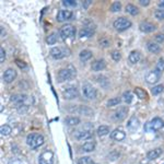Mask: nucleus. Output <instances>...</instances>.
<instances>
[{
    "mask_svg": "<svg viewBox=\"0 0 164 164\" xmlns=\"http://www.w3.org/2000/svg\"><path fill=\"white\" fill-rule=\"evenodd\" d=\"M44 137L39 134H30L26 137V143L32 149H37L44 143Z\"/></svg>",
    "mask_w": 164,
    "mask_h": 164,
    "instance_id": "obj_1",
    "label": "nucleus"
},
{
    "mask_svg": "<svg viewBox=\"0 0 164 164\" xmlns=\"http://www.w3.org/2000/svg\"><path fill=\"white\" fill-rule=\"evenodd\" d=\"M74 74H76V69L72 66H69L68 68L59 70V72H58V81L59 82L67 81V80L71 79Z\"/></svg>",
    "mask_w": 164,
    "mask_h": 164,
    "instance_id": "obj_2",
    "label": "nucleus"
},
{
    "mask_svg": "<svg viewBox=\"0 0 164 164\" xmlns=\"http://www.w3.org/2000/svg\"><path fill=\"white\" fill-rule=\"evenodd\" d=\"M131 26V22L126 18H118L114 21V27L117 31H126Z\"/></svg>",
    "mask_w": 164,
    "mask_h": 164,
    "instance_id": "obj_3",
    "label": "nucleus"
},
{
    "mask_svg": "<svg viewBox=\"0 0 164 164\" xmlns=\"http://www.w3.org/2000/svg\"><path fill=\"white\" fill-rule=\"evenodd\" d=\"M59 34L63 39H66V38H68V37H72V36H74V34H76V29L71 24H66L60 29Z\"/></svg>",
    "mask_w": 164,
    "mask_h": 164,
    "instance_id": "obj_4",
    "label": "nucleus"
},
{
    "mask_svg": "<svg viewBox=\"0 0 164 164\" xmlns=\"http://www.w3.org/2000/svg\"><path fill=\"white\" fill-rule=\"evenodd\" d=\"M163 126H164L163 120H162L160 117H155V118H153L150 123L147 124V126H145V129H147V130L156 131V130H160L161 128H163Z\"/></svg>",
    "mask_w": 164,
    "mask_h": 164,
    "instance_id": "obj_5",
    "label": "nucleus"
},
{
    "mask_svg": "<svg viewBox=\"0 0 164 164\" xmlns=\"http://www.w3.org/2000/svg\"><path fill=\"white\" fill-rule=\"evenodd\" d=\"M54 161V153L52 151H45L38 158V163L39 164H53Z\"/></svg>",
    "mask_w": 164,
    "mask_h": 164,
    "instance_id": "obj_6",
    "label": "nucleus"
},
{
    "mask_svg": "<svg viewBox=\"0 0 164 164\" xmlns=\"http://www.w3.org/2000/svg\"><path fill=\"white\" fill-rule=\"evenodd\" d=\"M82 92L84 94L85 97L90 98V100H94L96 97V90L89 83H85L82 87Z\"/></svg>",
    "mask_w": 164,
    "mask_h": 164,
    "instance_id": "obj_7",
    "label": "nucleus"
},
{
    "mask_svg": "<svg viewBox=\"0 0 164 164\" xmlns=\"http://www.w3.org/2000/svg\"><path fill=\"white\" fill-rule=\"evenodd\" d=\"M78 94L79 92L76 87H69L63 91V96L65 100H73V98L78 97Z\"/></svg>",
    "mask_w": 164,
    "mask_h": 164,
    "instance_id": "obj_8",
    "label": "nucleus"
},
{
    "mask_svg": "<svg viewBox=\"0 0 164 164\" xmlns=\"http://www.w3.org/2000/svg\"><path fill=\"white\" fill-rule=\"evenodd\" d=\"M73 16V12L70 10H60L57 13V21L63 22L67 20H70Z\"/></svg>",
    "mask_w": 164,
    "mask_h": 164,
    "instance_id": "obj_9",
    "label": "nucleus"
},
{
    "mask_svg": "<svg viewBox=\"0 0 164 164\" xmlns=\"http://www.w3.org/2000/svg\"><path fill=\"white\" fill-rule=\"evenodd\" d=\"M66 55L67 54H66L65 48H61V47H54L50 49V56L55 59H61Z\"/></svg>",
    "mask_w": 164,
    "mask_h": 164,
    "instance_id": "obj_10",
    "label": "nucleus"
},
{
    "mask_svg": "<svg viewBox=\"0 0 164 164\" xmlns=\"http://www.w3.org/2000/svg\"><path fill=\"white\" fill-rule=\"evenodd\" d=\"M74 137H76L78 140H87V139H90V138H92V131L87 130V129L78 130L76 131Z\"/></svg>",
    "mask_w": 164,
    "mask_h": 164,
    "instance_id": "obj_11",
    "label": "nucleus"
},
{
    "mask_svg": "<svg viewBox=\"0 0 164 164\" xmlns=\"http://www.w3.org/2000/svg\"><path fill=\"white\" fill-rule=\"evenodd\" d=\"M15 78H16V71L11 68L7 69L5 71V73H3V81L5 83H11Z\"/></svg>",
    "mask_w": 164,
    "mask_h": 164,
    "instance_id": "obj_12",
    "label": "nucleus"
},
{
    "mask_svg": "<svg viewBox=\"0 0 164 164\" xmlns=\"http://www.w3.org/2000/svg\"><path fill=\"white\" fill-rule=\"evenodd\" d=\"M139 29L140 31H142V32L145 33H151L153 32V31H155V25L153 24V23H150V22H141L139 25Z\"/></svg>",
    "mask_w": 164,
    "mask_h": 164,
    "instance_id": "obj_13",
    "label": "nucleus"
},
{
    "mask_svg": "<svg viewBox=\"0 0 164 164\" xmlns=\"http://www.w3.org/2000/svg\"><path fill=\"white\" fill-rule=\"evenodd\" d=\"M128 113V107L127 106H123L119 107V108L114 113V119L116 120H123L124 118L126 117V115Z\"/></svg>",
    "mask_w": 164,
    "mask_h": 164,
    "instance_id": "obj_14",
    "label": "nucleus"
},
{
    "mask_svg": "<svg viewBox=\"0 0 164 164\" xmlns=\"http://www.w3.org/2000/svg\"><path fill=\"white\" fill-rule=\"evenodd\" d=\"M26 101H27V96L24 95V94H14V95L11 96V102L18 104L20 106H21L22 104H24Z\"/></svg>",
    "mask_w": 164,
    "mask_h": 164,
    "instance_id": "obj_15",
    "label": "nucleus"
},
{
    "mask_svg": "<svg viewBox=\"0 0 164 164\" xmlns=\"http://www.w3.org/2000/svg\"><path fill=\"white\" fill-rule=\"evenodd\" d=\"M105 67H106V63H105L104 59L95 60V61L92 63V66H91V68H92L93 71H101L103 70Z\"/></svg>",
    "mask_w": 164,
    "mask_h": 164,
    "instance_id": "obj_16",
    "label": "nucleus"
},
{
    "mask_svg": "<svg viewBox=\"0 0 164 164\" xmlns=\"http://www.w3.org/2000/svg\"><path fill=\"white\" fill-rule=\"evenodd\" d=\"M111 137H112V139L116 140V141H121L126 138V134L121 129H115L111 134Z\"/></svg>",
    "mask_w": 164,
    "mask_h": 164,
    "instance_id": "obj_17",
    "label": "nucleus"
},
{
    "mask_svg": "<svg viewBox=\"0 0 164 164\" xmlns=\"http://www.w3.org/2000/svg\"><path fill=\"white\" fill-rule=\"evenodd\" d=\"M160 79V74L156 73L155 71H150L149 73L147 74L145 77V80H147L148 83H150V84H153V83H156Z\"/></svg>",
    "mask_w": 164,
    "mask_h": 164,
    "instance_id": "obj_18",
    "label": "nucleus"
},
{
    "mask_svg": "<svg viewBox=\"0 0 164 164\" xmlns=\"http://www.w3.org/2000/svg\"><path fill=\"white\" fill-rule=\"evenodd\" d=\"M139 119L137 117H135V116H132V117L130 118V119L128 120V124H127V127H128L129 130L131 131H135L137 130V129L139 128Z\"/></svg>",
    "mask_w": 164,
    "mask_h": 164,
    "instance_id": "obj_19",
    "label": "nucleus"
},
{
    "mask_svg": "<svg viewBox=\"0 0 164 164\" xmlns=\"http://www.w3.org/2000/svg\"><path fill=\"white\" fill-rule=\"evenodd\" d=\"M162 154V149L161 148H155V149H153V150H150L149 152L147 153V158L149 159V160H155V159H158L159 156Z\"/></svg>",
    "mask_w": 164,
    "mask_h": 164,
    "instance_id": "obj_20",
    "label": "nucleus"
},
{
    "mask_svg": "<svg viewBox=\"0 0 164 164\" xmlns=\"http://www.w3.org/2000/svg\"><path fill=\"white\" fill-rule=\"evenodd\" d=\"M94 34V29H91L90 26H85L83 29H81L79 35L81 37H91Z\"/></svg>",
    "mask_w": 164,
    "mask_h": 164,
    "instance_id": "obj_21",
    "label": "nucleus"
},
{
    "mask_svg": "<svg viewBox=\"0 0 164 164\" xmlns=\"http://www.w3.org/2000/svg\"><path fill=\"white\" fill-rule=\"evenodd\" d=\"M147 47L148 50L150 53H153V54H159V53L161 52V47L159 46L156 43H153V42H149L147 44Z\"/></svg>",
    "mask_w": 164,
    "mask_h": 164,
    "instance_id": "obj_22",
    "label": "nucleus"
},
{
    "mask_svg": "<svg viewBox=\"0 0 164 164\" xmlns=\"http://www.w3.org/2000/svg\"><path fill=\"white\" fill-rule=\"evenodd\" d=\"M128 59L131 63H137L140 60V53L137 52V50H132V52L129 54Z\"/></svg>",
    "mask_w": 164,
    "mask_h": 164,
    "instance_id": "obj_23",
    "label": "nucleus"
},
{
    "mask_svg": "<svg viewBox=\"0 0 164 164\" xmlns=\"http://www.w3.org/2000/svg\"><path fill=\"white\" fill-rule=\"evenodd\" d=\"M79 57H80V60L84 63V61H87V60L92 57V53H91L90 50H87V49H84V50H82L79 54Z\"/></svg>",
    "mask_w": 164,
    "mask_h": 164,
    "instance_id": "obj_24",
    "label": "nucleus"
},
{
    "mask_svg": "<svg viewBox=\"0 0 164 164\" xmlns=\"http://www.w3.org/2000/svg\"><path fill=\"white\" fill-rule=\"evenodd\" d=\"M126 12L131 14V15H137V14L139 13V10H138V8H137L136 5L129 3V5H126Z\"/></svg>",
    "mask_w": 164,
    "mask_h": 164,
    "instance_id": "obj_25",
    "label": "nucleus"
},
{
    "mask_svg": "<svg viewBox=\"0 0 164 164\" xmlns=\"http://www.w3.org/2000/svg\"><path fill=\"white\" fill-rule=\"evenodd\" d=\"M109 134V127L105 125H102L100 126L97 128V135L100 137H104V136H107Z\"/></svg>",
    "mask_w": 164,
    "mask_h": 164,
    "instance_id": "obj_26",
    "label": "nucleus"
},
{
    "mask_svg": "<svg viewBox=\"0 0 164 164\" xmlns=\"http://www.w3.org/2000/svg\"><path fill=\"white\" fill-rule=\"evenodd\" d=\"M82 149H83V151H85V152H92V151H94V149H95V143L93 141H87L83 145Z\"/></svg>",
    "mask_w": 164,
    "mask_h": 164,
    "instance_id": "obj_27",
    "label": "nucleus"
},
{
    "mask_svg": "<svg viewBox=\"0 0 164 164\" xmlns=\"http://www.w3.org/2000/svg\"><path fill=\"white\" fill-rule=\"evenodd\" d=\"M154 71H155L156 73H159L160 76H161V73L164 71V59H160L156 63V66H155V69H154Z\"/></svg>",
    "mask_w": 164,
    "mask_h": 164,
    "instance_id": "obj_28",
    "label": "nucleus"
},
{
    "mask_svg": "<svg viewBox=\"0 0 164 164\" xmlns=\"http://www.w3.org/2000/svg\"><path fill=\"white\" fill-rule=\"evenodd\" d=\"M66 124L68 126H77L80 124V118L79 117H68L66 119Z\"/></svg>",
    "mask_w": 164,
    "mask_h": 164,
    "instance_id": "obj_29",
    "label": "nucleus"
},
{
    "mask_svg": "<svg viewBox=\"0 0 164 164\" xmlns=\"http://www.w3.org/2000/svg\"><path fill=\"white\" fill-rule=\"evenodd\" d=\"M135 93H136V95L138 96L140 100L147 98V93H145V91L143 90V89H141V87H136V89H135Z\"/></svg>",
    "mask_w": 164,
    "mask_h": 164,
    "instance_id": "obj_30",
    "label": "nucleus"
},
{
    "mask_svg": "<svg viewBox=\"0 0 164 164\" xmlns=\"http://www.w3.org/2000/svg\"><path fill=\"white\" fill-rule=\"evenodd\" d=\"M79 113H80V114L85 115V116H93V111L91 108H89V107H87V106H80Z\"/></svg>",
    "mask_w": 164,
    "mask_h": 164,
    "instance_id": "obj_31",
    "label": "nucleus"
},
{
    "mask_svg": "<svg viewBox=\"0 0 164 164\" xmlns=\"http://www.w3.org/2000/svg\"><path fill=\"white\" fill-rule=\"evenodd\" d=\"M11 131H12V129H11V127L9 125H2L0 127L1 136H8V135H10Z\"/></svg>",
    "mask_w": 164,
    "mask_h": 164,
    "instance_id": "obj_32",
    "label": "nucleus"
},
{
    "mask_svg": "<svg viewBox=\"0 0 164 164\" xmlns=\"http://www.w3.org/2000/svg\"><path fill=\"white\" fill-rule=\"evenodd\" d=\"M164 90V85L163 84H158L155 85V87H153V89L151 90V92H152L153 95H158V94H160V93H162Z\"/></svg>",
    "mask_w": 164,
    "mask_h": 164,
    "instance_id": "obj_33",
    "label": "nucleus"
},
{
    "mask_svg": "<svg viewBox=\"0 0 164 164\" xmlns=\"http://www.w3.org/2000/svg\"><path fill=\"white\" fill-rule=\"evenodd\" d=\"M123 101L126 102L127 104H129V103H131V102H132V94H131V92H129V91H126V92H124Z\"/></svg>",
    "mask_w": 164,
    "mask_h": 164,
    "instance_id": "obj_34",
    "label": "nucleus"
},
{
    "mask_svg": "<svg viewBox=\"0 0 164 164\" xmlns=\"http://www.w3.org/2000/svg\"><path fill=\"white\" fill-rule=\"evenodd\" d=\"M47 44H49V45H54L56 42H57V33H52L50 35L47 37Z\"/></svg>",
    "mask_w": 164,
    "mask_h": 164,
    "instance_id": "obj_35",
    "label": "nucleus"
},
{
    "mask_svg": "<svg viewBox=\"0 0 164 164\" xmlns=\"http://www.w3.org/2000/svg\"><path fill=\"white\" fill-rule=\"evenodd\" d=\"M120 100L119 97H113V98H111V100H108L107 101V106L108 107H111V106H116V105H118V104L120 103Z\"/></svg>",
    "mask_w": 164,
    "mask_h": 164,
    "instance_id": "obj_36",
    "label": "nucleus"
},
{
    "mask_svg": "<svg viewBox=\"0 0 164 164\" xmlns=\"http://www.w3.org/2000/svg\"><path fill=\"white\" fill-rule=\"evenodd\" d=\"M92 160L90 156H81L78 159V164H91Z\"/></svg>",
    "mask_w": 164,
    "mask_h": 164,
    "instance_id": "obj_37",
    "label": "nucleus"
},
{
    "mask_svg": "<svg viewBox=\"0 0 164 164\" xmlns=\"http://www.w3.org/2000/svg\"><path fill=\"white\" fill-rule=\"evenodd\" d=\"M154 16H155V19H158V20H164V10L163 9L156 10L155 12H154Z\"/></svg>",
    "mask_w": 164,
    "mask_h": 164,
    "instance_id": "obj_38",
    "label": "nucleus"
},
{
    "mask_svg": "<svg viewBox=\"0 0 164 164\" xmlns=\"http://www.w3.org/2000/svg\"><path fill=\"white\" fill-rule=\"evenodd\" d=\"M120 9H121V3L118 2V1L114 2L112 5V7H111V10H112L113 12H117V11H120Z\"/></svg>",
    "mask_w": 164,
    "mask_h": 164,
    "instance_id": "obj_39",
    "label": "nucleus"
},
{
    "mask_svg": "<svg viewBox=\"0 0 164 164\" xmlns=\"http://www.w3.org/2000/svg\"><path fill=\"white\" fill-rule=\"evenodd\" d=\"M111 56H112V58L115 60V61H119L120 58H121V55H120V53L117 52V50H114V52H112Z\"/></svg>",
    "mask_w": 164,
    "mask_h": 164,
    "instance_id": "obj_40",
    "label": "nucleus"
},
{
    "mask_svg": "<svg viewBox=\"0 0 164 164\" xmlns=\"http://www.w3.org/2000/svg\"><path fill=\"white\" fill-rule=\"evenodd\" d=\"M63 5H65V7H76L77 2L74 0H63Z\"/></svg>",
    "mask_w": 164,
    "mask_h": 164,
    "instance_id": "obj_41",
    "label": "nucleus"
},
{
    "mask_svg": "<svg viewBox=\"0 0 164 164\" xmlns=\"http://www.w3.org/2000/svg\"><path fill=\"white\" fill-rule=\"evenodd\" d=\"M5 59V52L3 48H0V63H3Z\"/></svg>",
    "mask_w": 164,
    "mask_h": 164,
    "instance_id": "obj_42",
    "label": "nucleus"
},
{
    "mask_svg": "<svg viewBox=\"0 0 164 164\" xmlns=\"http://www.w3.org/2000/svg\"><path fill=\"white\" fill-rule=\"evenodd\" d=\"M155 41L158 42V43H163L164 42V34H156Z\"/></svg>",
    "mask_w": 164,
    "mask_h": 164,
    "instance_id": "obj_43",
    "label": "nucleus"
},
{
    "mask_svg": "<svg viewBox=\"0 0 164 164\" xmlns=\"http://www.w3.org/2000/svg\"><path fill=\"white\" fill-rule=\"evenodd\" d=\"M16 65L19 66L20 68H26V63L24 61H21V60H16Z\"/></svg>",
    "mask_w": 164,
    "mask_h": 164,
    "instance_id": "obj_44",
    "label": "nucleus"
},
{
    "mask_svg": "<svg viewBox=\"0 0 164 164\" xmlns=\"http://www.w3.org/2000/svg\"><path fill=\"white\" fill-rule=\"evenodd\" d=\"M100 44H101L102 46L106 47V46H108V45H109V42L107 41V39H102V41H100Z\"/></svg>",
    "mask_w": 164,
    "mask_h": 164,
    "instance_id": "obj_45",
    "label": "nucleus"
},
{
    "mask_svg": "<svg viewBox=\"0 0 164 164\" xmlns=\"http://www.w3.org/2000/svg\"><path fill=\"white\" fill-rule=\"evenodd\" d=\"M139 2L141 5H149V3H150V0H139Z\"/></svg>",
    "mask_w": 164,
    "mask_h": 164,
    "instance_id": "obj_46",
    "label": "nucleus"
},
{
    "mask_svg": "<svg viewBox=\"0 0 164 164\" xmlns=\"http://www.w3.org/2000/svg\"><path fill=\"white\" fill-rule=\"evenodd\" d=\"M9 164H21V161H19L18 159H13V160H11L9 162Z\"/></svg>",
    "mask_w": 164,
    "mask_h": 164,
    "instance_id": "obj_47",
    "label": "nucleus"
},
{
    "mask_svg": "<svg viewBox=\"0 0 164 164\" xmlns=\"http://www.w3.org/2000/svg\"><path fill=\"white\" fill-rule=\"evenodd\" d=\"M158 5H159V7H160V8L163 9V10H164V0H162V1H160V2H159Z\"/></svg>",
    "mask_w": 164,
    "mask_h": 164,
    "instance_id": "obj_48",
    "label": "nucleus"
},
{
    "mask_svg": "<svg viewBox=\"0 0 164 164\" xmlns=\"http://www.w3.org/2000/svg\"><path fill=\"white\" fill-rule=\"evenodd\" d=\"M90 3H91V0H87V1L83 3V7H84V8H87V5H90Z\"/></svg>",
    "mask_w": 164,
    "mask_h": 164,
    "instance_id": "obj_49",
    "label": "nucleus"
},
{
    "mask_svg": "<svg viewBox=\"0 0 164 164\" xmlns=\"http://www.w3.org/2000/svg\"><path fill=\"white\" fill-rule=\"evenodd\" d=\"M5 36V32H3V27H1V37Z\"/></svg>",
    "mask_w": 164,
    "mask_h": 164,
    "instance_id": "obj_50",
    "label": "nucleus"
},
{
    "mask_svg": "<svg viewBox=\"0 0 164 164\" xmlns=\"http://www.w3.org/2000/svg\"><path fill=\"white\" fill-rule=\"evenodd\" d=\"M91 164H95V163H93V162H92V163H91Z\"/></svg>",
    "mask_w": 164,
    "mask_h": 164,
    "instance_id": "obj_51",
    "label": "nucleus"
}]
</instances>
